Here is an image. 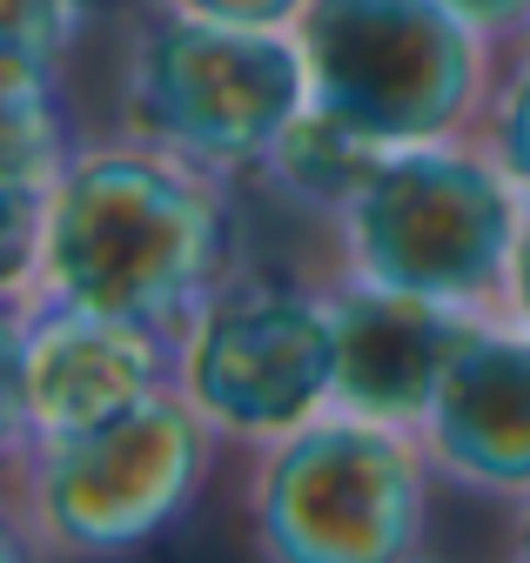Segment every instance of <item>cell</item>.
Returning a JSON list of instances; mask_svg holds the SVG:
<instances>
[{
  "mask_svg": "<svg viewBox=\"0 0 530 563\" xmlns=\"http://www.w3.org/2000/svg\"><path fill=\"white\" fill-rule=\"evenodd\" d=\"M430 443L471 489H530V342L477 329L430 402Z\"/></svg>",
  "mask_w": 530,
  "mask_h": 563,
  "instance_id": "10",
  "label": "cell"
},
{
  "mask_svg": "<svg viewBox=\"0 0 530 563\" xmlns=\"http://www.w3.org/2000/svg\"><path fill=\"white\" fill-rule=\"evenodd\" d=\"M175 8L202 21H229V27H289L302 21L309 0H175Z\"/></svg>",
  "mask_w": 530,
  "mask_h": 563,
  "instance_id": "14",
  "label": "cell"
},
{
  "mask_svg": "<svg viewBox=\"0 0 530 563\" xmlns=\"http://www.w3.org/2000/svg\"><path fill=\"white\" fill-rule=\"evenodd\" d=\"M490 155L517 188H530V60L504 81V95L490 108Z\"/></svg>",
  "mask_w": 530,
  "mask_h": 563,
  "instance_id": "13",
  "label": "cell"
},
{
  "mask_svg": "<svg viewBox=\"0 0 530 563\" xmlns=\"http://www.w3.org/2000/svg\"><path fill=\"white\" fill-rule=\"evenodd\" d=\"M517 563H530V523H523V537H517Z\"/></svg>",
  "mask_w": 530,
  "mask_h": 563,
  "instance_id": "18",
  "label": "cell"
},
{
  "mask_svg": "<svg viewBox=\"0 0 530 563\" xmlns=\"http://www.w3.org/2000/svg\"><path fill=\"white\" fill-rule=\"evenodd\" d=\"M376 162H383V155H376L369 134L343 128L336 114H322V108H302V114L289 121V134L276 141V155L262 162V168H269L283 188H296L302 201L350 208V195L369 181Z\"/></svg>",
  "mask_w": 530,
  "mask_h": 563,
  "instance_id": "11",
  "label": "cell"
},
{
  "mask_svg": "<svg viewBox=\"0 0 530 563\" xmlns=\"http://www.w3.org/2000/svg\"><path fill=\"white\" fill-rule=\"evenodd\" d=\"M95 8H108V0H81V14H95Z\"/></svg>",
  "mask_w": 530,
  "mask_h": 563,
  "instance_id": "19",
  "label": "cell"
},
{
  "mask_svg": "<svg viewBox=\"0 0 530 563\" xmlns=\"http://www.w3.org/2000/svg\"><path fill=\"white\" fill-rule=\"evenodd\" d=\"M423 470L376 416L289 430L255 483V543L269 563H410Z\"/></svg>",
  "mask_w": 530,
  "mask_h": 563,
  "instance_id": "4",
  "label": "cell"
},
{
  "mask_svg": "<svg viewBox=\"0 0 530 563\" xmlns=\"http://www.w3.org/2000/svg\"><path fill=\"white\" fill-rule=\"evenodd\" d=\"M296 41L309 108L376 148L443 141L477 101V27L443 0H309Z\"/></svg>",
  "mask_w": 530,
  "mask_h": 563,
  "instance_id": "3",
  "label": "cell"
},
{
  "mask_svg": "<svg viewBox=\"0 0 530 563\" xmlns=\"http://www.w3.org/2000/svg\"><path fill=\"white\" fill-rule=\"evenodd\" d=\"M309 108L302 41L202 14L155 21L128 60V121L195 168H255Z\"/></svg>",
  "mask_w": 530,
  "mask_h": 563,
  "instance_id": "2",
  "label": "cell"
},
{
  "mask_svg": "<svg viewBox=\"0 0 530 563\" xmlns=\"http://www.w3.org/2000/svg\"><path fill=\"white\" fill-rule=\"evenodd\" d=\"M162 389V335L54 302L34 322H14L8 342V422L21 456L68 443L95 422L135 409Z\"/></svg>",
  "mask_w": 530,
  "mask_h": 563,
  "instance_id": "8",
  "label": "cell"
},
{
  "mask_svg": "<svg viewBox=\"0 0 530 563\" xmlns=\"http://www.w3.org/2000/svg\"><path fill=\"white\" fill-rule=\"evenodd\" d=\"M229 262V208L181 155H81L60 175L41 229L54 302L168 335L202 316Z\"/></svg>",
  "mask_w": 530,
  "mask_h": 563,
  "instance_id": "1",
  "label": "cell"
},
{
  "mask_svg": "<svg viewBox=\"0 0 530 563\" xmlns=\"http://www.w3.org/2000/svg\"><path fill=\"white\" fill-rule=\"evenodd\" d=\"M456 21H471L477 34H504V27H523L530 21V0H443Z\"/></svg>",
  "mask_w": 530,
  "mask_h": 563,
  "instance_id": "15",
  "label": "cell"
},
{
  "mask_svg": "<svg viewBox=\"0 0 530 563\" xmlns=\"http://www.w3.org/2000/svg\"><path fill=\"white\" fill-rule=\"evenodd\" d=\"M202 409L148 396L95 430L34 450L27 517L34 530L68 556H128L162 537L202 489L209 430Z\"/></svg>",
  "mask_w": 530,
  "mask_h": 563,
  "instance_id": "5",
  "label": "cell"
},
{
  "mask_svg": "<svg viewBox=\"0 0 530 563\" xmlns=\"http://www.w3.org/2000/svg\"><path fill=\"white\" fill-rule=\"evenodd\" d=\"M81 21V0H0V81L54 88V60Z\"/></svg>",
  "mask_w": 530,
  "mask_h": 563,
  "instance_id": "12",
  "label": "cell"
},
{
  "mask_svg": "<svg viewBox=\"0 0 530 563\" xmlns=\"http://www.w3.org/2000/svg\"><path fill=\"white\" fill-rule=\"evenodd\" d=\"M188 402L229 437H289L336 396V309L302 296H229L195 316Z\"/></svg>",
  "mask_w": 530,
  "mask_h": 563,
  "instance_id": "7",
  "label": "cell"
},
{
  "mask_svg": "<svg viewBox=\"0 0 530 563\" xmlns=\"http://www.w3.org/2000/svg\"><path fill=\"white\" fill-rule=\"evenodd\" d=\"M8 563H27V530H8Z\"/></svg>",
  "mask_w": 530,
  "mask_h": 563,
  "instance_id": "17",
  "label": "cell"
},
{
  "mask_svg": "<svg viewBox=\"0 0 530 563\" xmlns=\"http://www.w3.org/2000/svg\"><path fill=\"white\" fill-rule=\"evenodd\" d=\"M510 282H517V309L530 316V222L517 229V255H510Z\"/></svg>",
  "mask_w": 530,
  "mask_h": 563,
  "instance_id": "16",
  "label": "cell"
},
{
  "mask_svg": "<svg viewBox=\"0 0 530 563\" xmlns=\"http://www.w3.org/2000/svg\"><path fill=\"white\" fill-rule=\"evenodd\" d=\"M329 309H336V396L376 422L430 416L456 349L477 335V322H463L450 302L383 289V282Z\"/></svg>",
  "mask_w": 530,
  "mask_h": 563,
  "instance_id": "9",
  "label": "cell"
},
{
  "mask_svg": "<svg viewBox=\"0 0 530 563\" xmlns=\"http://www.w3.org/2000/svg\"><path fill=\"white\" fill-rule=\"evenodd\" d=\"M343 216L363 282L437 302L484 296L517 255V208L504 175L437 141L383 155Z\"/></svg>",
  "mask_w": 530,
  "mask_h": 563,
  "instance_id": "6",
  "label": "cell"
}]
</instances>
